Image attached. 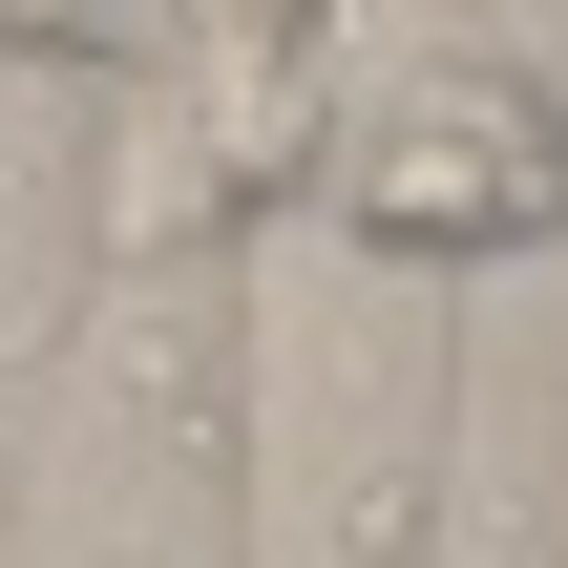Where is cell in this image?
<instances>
[{
    "label": "cell",
    "mask_w": 568,
    "mask_h": 568,
    "mask_svg": "<svg viewBox=\"0 0 568 568\" xmlns=\"http://www.w3.org/2000/svg\"><path fill=\"white\" fill-rule=\"evenodd\" d=\"M506 21H568V0H506Z\"/></svg>",
    "instance_id": "52a82bcc"
},
{
    "label": "cell",
    "mask_w": 568,
    "mask_h": 568,
    "mask_svg": "<svg viewBox=\"0 0 568 568\" xmlns=\"http://www.w3.org/2000/svg\"><path fill=\"white\" fill-rule=\"evenodd\" d=\"M464 274L274 211L253 232V568H443L464 527Z\"/></svg>",
    "instance_id": "6da1fadb"
},
{
    "label": "cell",
    "mask_w": 568,
    "mask_h": 568,
    "mask_svg": "<svg viewBox=\"0 0 568 568\" xmlns=\"http://www.w3.org/2000/svg\"><path fill=\"white\" fill-rule=\"evenodd\" d=\"M443 568H568V379H485Z\"/></svg>",
    "instance_id": "5b68a950"
},
{
    "label": "cell",
    "mask_w": 568,
    "mask_h": 568,
    "mask_svg": "<svg viewBox=\"0 0 568 568\" xmlns=\"http://www.w3.org/2000/svg\"><path fill=\"white\" fill-rule=\"evenodd\" d=\"M169 84L211 105L232 190H253V211H295V190H316V126H337V0H190Z\"/></svg>",
    "instance_id": "277c9868"
},
{
    "label": "cell",
    "mask_w": 568,
    "mask_h": 568,
    "mask_svg": "<svg viewBox=\"0 0 568 568\" xmlns=\"http://www.w3.org/2000/svg\"><path fill=\"white\" fill-rule=\"evenodd\" d=\"M105 274H126V84L0 42V400L63 379V337L105 316Z\"/></svg>",
    "instance_id": "3957f363"
},
{
    "label": "cell",
    "mask_w": 568,
    "mask_h": 568,
    "mask_svg": "<svg viewBox=\"0 0 568 568\" xmlns=\"http://www.w3.org/2000/svg\"><path fill=\"white\" fill-rule=\"evenodd\" d=\"M0 42L21 63H84V84H148L190 42V0H0Z\"/></svg>",
    "instance_id": "8992f818"
},
{
    "label": "cell",
    "mask_w": 568,
    "mask_h": 568,
    "mask_svg": "<svg viewBox=\"0 0 568 568\" xmlns=\"http://www.w3.org/2000/svg\"><path fill=\"white\" fill-rule=\"evenodd\" d=\"M21 568H253V253H126L42 379Z\"/></svg>",
    "instance_id": "7a4b0ae2"
}]
</instances>
